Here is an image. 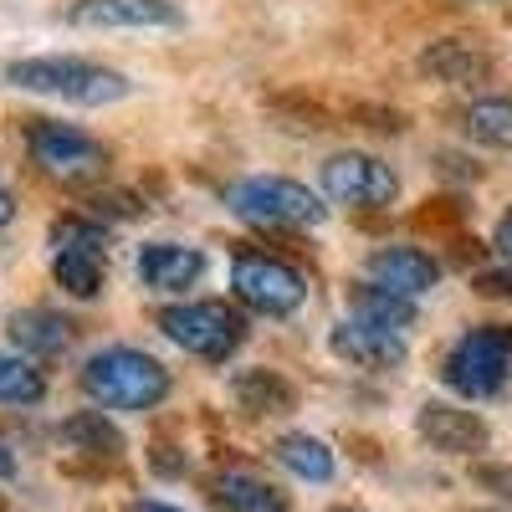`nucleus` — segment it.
<instances>
[{
    "label": "nucleus",
    "instance_id": "nucleus-17",
    "mask_svg": "<svg viewBox=\"0 0 512 512\" xmlns=\"http://www.w3.org/2000/svg\"><path fill=\"white\" fill-rule=\"evenodd\" d=\"M11 338L26 349V354H41V359H52L72 344V318H62L57 308H21L11 318Z\"/></svg>",
    "mask_w": 512,
    "mask_h": 512
},
{
    "label": "nucleus",
    "instance_id": "nucleus-26",
    "mask_svg": "<svg viewBox=\"0 0 512 512\" xmlns=\"http://www.w3.org/2000/svg\"><path fill=\"white\" fill-rule=\"evenodd\" d=\"M477 292L512 303V267H487V272H477Z\"/></svg>",
    "mask_w": 512,
    "mask_h": 512
},
{
    "label": "nucleus",
    "instance_id": "nucleus-27",
    "mask_svg": "<svg viewBox=\"0 0 512 512\" xmlns=\"http://www.w3.org/2000/svg\"><path fill=\"white\" fill-rule=\"evenodd\" d=\"M354 118H369V128H384V134H400L405 118L395 108H354Z\"/></svg>",
    "mask_w": 512,
    "mask_h": 512
},
{
    "label": "nucleus",
    "instance_id": "nucleus-29",
    "mask_svg": "<svg viewBox=\"0 0 512 512\" xmlns=\"http://www.w3.org/2000/svg\"><path fill=\"white\" fill-rule=\"evenodd\" d=\"M492 246L507 256V262H512V210H507V216L497 221V231H492Z\"/></svg>",
    "mask_w": 512,
    "mask_h": 512
},
{
    "label": "nucleus",
    "instance_id": "nucleus-11",
    "mask_svg": "<svg viewBox=\"0 0 512 512\" xmlns=\"http://www.w3.org/2000/svg\"><path fill=\"white\" fill-rule=\"evenodd\" d=\"M415 431L431 441V451H446V456H472V451L487 446L482 415L456 410V405H446V400H425L420 415H415Z\"/></svg>",
    "mask_w": 512,
    "mask_h": 512
},
{
    "label": "nucleus",
    "instance_id": "nucleus-13",
    "mask_svg": "<svg viewBox=\"0 0 512 512\" xmlns=\"http://www.w3.org/2000/svg\"><path fill=\"white\" fill-rule=\"evenodd\" d=\"M205 272V251L185 241H149L139 246V282L154 292H185Z\"/></svg>",
    "mask_w": 512,
    "mask_h": 512
},
{
    "label": "nucleus",
    "instance_id": "nucleus-5",
    "mask_svg": "<svg viewBox=\"0 0 512 512\" xmlns=\"http://www.w3.org/2000/svg\"><path fill=\"white\" fill-rule=\"evenodd\" d=\"M159 328L175 338V344L195 359H210V364H226L236 349H241V318L226 308V303H175L159 313Z\"/></svg>",
    "mask_w": 512,
    "mask_h": 512
},
{
    "label": "nucleus",
    "instance_id": "nucleus-20",
    "mask_svg": "<svg viewBox=\"0 0 512 512\" xmlns=\"http://www.w3.org/2000/svg\"><path fill=\"white\" fill-rule=\"evenodd\" d=\"M354 318H364V323H379V328H395V333H405V328L415 323V303H410V297H400V292H390V287L359 282V287H354Z\"/></svg>",
    "mask_w": 512,
    "mask_h": 512
},
{
    "label": "nucleus",
    "instance_id": "nucleus-6",
    "mask_svg": "<svg viewBox=\"0 0 512 512\" xmlns=\"http://www.w3.org/2000/svg\"><path fill=\"white\" fill-rule=\"evenodd\" d=\"M231 287L246 308H256L262 318H287L308 303V282L297 267L277 262L267 251H241L231 267Z\"/></svg>",
    "mask_w": 512,
    "mask_h": 512
},
{
    "label": "nucleus",
    "instance_id": "nucleus-7",
    "mask_svg": "<svg viewBox=\"0 0 512 512\" xmlns=\"http://www.w3.org/2000/svg\"><path fill=\"white\" fill-rule=\"evenodd\" d=\"M26 149L57 180H98L108 169V149L93 134H82V128H72V123H52V118L26 123Z\"/></svg>",
    "mask_w": 512,
    "mask_h": 512
},
{
    "label": "nucleus",
    "instance_id": "nucleus-16",
    "mask_svg": "<svg viewBox=\"0 0 512 512\" xmlns=\"http://www.w3.org/2000/svg\"><path fill=\"white\" fill-rule=\"evenodd\" d=\"M210 502L221 512H287V497L251 472H221L210 482Z\"/></svg>",
    "mask_w": 512,
    "mask_h": 512
},
{
    "label": "nucleus",
    "instance_id": "nucleus-23",
    "mask_svg": "<svg viewBox=\"0 0 512 512\" xmlns=\"http://www.w3.org/2000/svg\"><path fill=\"white\" fill-rule=\"evenodd\" d=\"M47 395V379H41L26 359L0 354V405H36Z\"/></svg>",
    "mask_w": 512,
    "mask_h": 512
},
{
    "label": "nucleus",
    "instance_id": "nucleus-9",
    "mask_svg": "<svg viewBox=\"0 0 512 512\" xmlns=\"http://www.w3.org/2000/svg\"><path fill=\"white\" fill-rule=\"evenodd\" d=\"M72 26H103V31H154V26H180L175 0H72L67 6Z\"/></svg>",
    "mask_w": 512,
    "mask_h": 512
},
{
    "label": "nucleus",
    "instance_id": "nucleus-4",
    "mask_svg": "<svg viewBox=\"0 0 512 512\" xmlns=\"http://www.w3.org/2000/svg\"><path fill=\"white\" fill-rule=\"evenodd\" d=\"M226 205L236 210L241 221L267 226V231H303L323 221V205L308 185L297 180H277V175H251L241 185L226 190Z\"/></svg>",
    "mask_w": 512,
    "mask_h": 512
},
{
    "label": "nucleus",
    "instance_id": "nucleus-12",
    "mask_svg": "<svg viewBox=\"0 0 512 512\" xmlns=\"http://www.w3.org/2000/svg\"><path fill=\"white\" fill-rule=\"evenodd\" d=\"M333 354L349 359L359 369H395L405 364V338L395 328H379V323H364V318H344L333 328Z\"/></svg>",
    "mask_w": 512,
    "mask_h": 512
},
{
    "label": "nucleus",
    "instance_id": "nucleus-28",
    "mask_svg": "<svg viewBox=\"0 0 512 512\" xmlns=\"http://www.w3.org/2000/svg\"><path fill=\"white\" fill-rule=\"evenodd\" d=\"M487 487H497V497H512V472H502V466H482L477 472Z\"/></svg>",
    "mask_w": 512,
    "mask_h": 512
},
{
    "label": "nucleus",
    "instance_id": "nucleus-22",
    "mask_svg": "<svg viewBox=\"0 0 512 512\" xmlns=\"http://www.w3.org/2000/svg\"><path fill=\"white\" fill-rule=\"evenodd\" d=\"M52 277H57L72 297H98V292H103V256L57 251V256H52Z\"/></svg>",
    "mask_w": 512,
    "mask_h": 512
},
{
    "label": "nucleus",
    "instance_id": "nucleus-24",
    "mask_svg": "<svg viewBox=\"0 0 512 512\" xmlns=\"http://www.w3.org/2000/svg\"><path fill=\"white\" fill-rule=\"evenodd\" d=\"M52 241L57 251H88V256H108V226L103 221H82V216H67L52 226Z\"/></svg>",
    "mask_w": 512,
    "mask_h": 512
},
{
    "label": "nucleus",
    "instance_id": "nucleus-8",
    "mask_svg": "<svg viewBox=\"0 0 512 512\" xmlns=\"http://www.w3.org/2000/svg\"><path fill=\"white\" fill-rule=\"evenodd\" d=\"M323 190L338 200V205H354V210H379V205H390L400 180H395V169L364 154V149H344V154H328L323 159Z\"/></svg>",
    "mask_w": 512,
    "mask_h": 512
},
{
    "label": "nucleus",
    "instance_id": "nucleus-19",
    "mask_svg": "<svg viewBox=\"0 0 512 512\" xmlns=\"http://www.w3.org/2000/svg\"><path fill=\"white\" fill-rule=\"evenodd\" d=\"M272 456L287 466L292 477H303V482H333V451H328L318 436H308V431L282 436Z\"/></svg>",
    "mask_w": 512,
    "mask_h": 512
},
{
    "label": "nucleus",
    "instance_id": "nucleus-1",
    "mask_svg": "<svg viewBox=\"0 0 512 512\" xmlns=\"http://www.w3.org/2000/svg\"><path fill=\"white\" fill-rule=\"evenodd\" d=\"M6 82H16L26 93H52V98L82 103V108H103V103H118L134 93V82L123 72L103 62H82V57H21V62H6Z\"/></svg>",
    "mask_w": 512,
    "mask_h": 512
},
{
    "label": "nucleus",
    "instance_id": "nucleus-31",
    "mask_svg": "<svg viewBox=\"0 0 512 512\" xmlns=\"http://www.w3.org/2000/svg\"><path fill=\"white\" fill-rule=\"evenodd\" d=\"M11 216H16V200H11V195H6V185H0V226H6V221H11Z\"/></svg>",
    "mask_w": 512,
    "mask_h": 512
},
{
    "label": "nucleus",
    "instance_id": "nucleus-32",
    "mask_svg": "<svg viewBox=\"0 0 512 512\" xmlns=\"http://www.w3.org/2000/svg\"><path fill=\"white\" fill-rule=\"evenodd\" d=\"M139 512H180V507H164V502H144Z\"/></svg>",
    "mask_w": 512,
    "mask_h": 512
},
{
    "label": "nucleus",
    "instance_id": "nucleus-30",
    "mask_svg": "<svg viewBox=\"0 0 512 512\" xmlns=\"http://www.w3.org/2000/svg\"><path fill=\"white\" fill-rule=\"evenodd\" d=\"M11 477H16V456L0 446V482H11Z\"/></svg>",
    "mask_w": 512,
    "mask_h": 512
},
{
    "label": "nucleus",
    "instance_id": "nucleus-14",
    "mask_svg": "<svg viewBox=\"0 0 512 512\" xmlns=\"http://www.w3.org/2000/svg\"><path fill=\"white\" fill-rule=\"evenodd\" d=\"M420 67L441 82H482L492 72V57L482 47H472V41L446 36V41H431V47L420 52Z\"/></svg>",
    "mask_w": 512,
    "mask_h": 512
},
{
    "label": "nucleus",
    "instance_id": "nucleus-2",
    "mask_svg": "<svg viewBox=\"0 0 512 512\" xmlns=\"http://www.w3.org/2000/svg\"><path fill=\"white\" fill-rule=\"evenodd\" d=\"M82 390L103 410H154L169 395V369L144 349H103L82 364Z\"/></svg>",
    "mask_w": 512,
    "mask_h": 512
},
{
    "label": "nucleus",
    "instance_id": "nucleus-10",
    "mask_svg": "<svg viewBox=\"0 0 512 512\" xmlns=\"http://www.w3.org/2000/svg\"><path fill=\"white\" fill-rule=\"evenodd\" d=\"M364 272H369L374 287H390V292L410 297V303L441 282V262L431 251H420V246H379Z\"/></svg>",
    "mask_w": 512,
    "mask_h": 512
},
{
    "label": "nucleus",
    "instance_id": "nucleus-21",
    "mask_svg": "<svg viewBox=\"0 0 512 512\" xmlns=\"http://www.w3.org/2000/svg\"><path fill=\"white\" fill-rule=\"evenodd\" d=\"M461 128L487 149H512V98H477L461 113Z\"/></svg>",
    "mask_w": 512,
    "mask_h": 512
},
{
    "label": "nucleus",
    "instance_id": "nucleus-18",
    "mask_svg": "<svg viewBox=\"0 0 512 512\" xmlns=\"http://www.w3.org/2000/svg\"><path fill=\"white\" fill-rule=\"evenodd\" d=\"M57 436H62V446H72V451H82V456H103V461L123 456V431H118L103 410H77V415H67Z\"/></svg>",
    "mask_w": 512,
    "mask_h": 512
},
{
    "label": "nucleus",
    "instance_id": "nucleus-15",
    "mask_svg": "<svg viewBox=\"0 0 512 512\" xmlns=\"http://www.w3.org/2000/svg\"><path fill=\"white\" fill-rule=\"evenodd\" d=\"M231 395L246 415H287L297 405V390L277 374V369H241L231 379Z\"/></svg>",
    "mask_w": 512,
    "mask_h": 512
},
{
    "label": "nucleus",
    "instance_id": "nucleus-25",
    "mask_svg": "<svg viewBox=\"0 0 512 512\" xmlns=\"http://www.w3.org/2000/svg\"><path fill=\"white\" fill-rule=\"evenodd\" d=\"M93 210L98 216H113V221H134V216H144V200L128 190H103V195H93Z\"/></svg>",
    "mask_w": 512,
    "mask_h": 512
},
{
    "label": "nucleus",
    "instance_id": "nucleus-3",
    "mask_svg": "<svg viewBox=\"0 0 512 512\" xmlns=\"http://www.w3.org/2000/svg\"><path fill=\"white\" fill-rule=\"evenodd\" d=\"M507 374H512V328L507 323H482L472 333H461L441 364V379L466 400L502 395Z\"/></svg>",
    "mask_w": 512,
    "mask_h": 512
}]
</instances>
